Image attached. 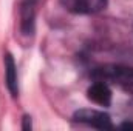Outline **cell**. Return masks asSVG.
Here are the masks:
<instances>
[{"mask_svg":"<svg viewBox=\"0 0 133 131\" xmlns=\"http://www.w3.org/2000/svg\"><path fill=\"white\" fill-rule=\"evenodd\" d=\"M23 130H30L31 128V117L30 116H23V125H22Z\"/></svg>","mask_w":133,"mask_h":131,"instance_id":"cell-7","label":"cell"},{"mask_svg":"<svg viewBox=\"0 0 133 131\" xmlns=\"http://www.w3.org/2000/svg\"><path fill=\"white\" fill-rule=\"evenodd\" d=\"M121 128H125V130H133V122H124V123H121Z\"/></svg>","mask_w":133,"mask_h":131,"instance_id":"cell-8","label":"cell"},{"mask_svg":"<svg viewBox=\"0 0 133 131\" xmlns=\"http://www.w3.org/2000/svg\"><path fill=\"white\" fill-rule=\"evenodd\" d=\"M5 82L8 86V91L12 97L19 96V77H17V66L14 62V57L6 53L5 56Z\"/></svg>","mask_w":133,"mask_h":131,"instance_id":"cell-6","label":"cell"},{"mask_svg":"<svg viewBox=\"0 0 133 131\" xmlns=\"http://www.w3.org/2000/svg\"><path fill=\"white\" fill-rule=\"evenodd\" d=\"M87 96L96 105H101V106L111 105V90H110L108 83H105V82L95 80V83H91L90 88L87 90Z\"/></svg>","mask_w":133,"mask_h":131,"instance_id":"cell-5","label":"cell"},{"mask_svg":"<svg viewBox=\"0 0 133 131\" xmlns=\"http://www.w3.org/2000/svg\"><path fill=\"white\" fill-rule=\"evenodd\" d=\"M95 80L113 83L124 93L133 94V68L124 65H104L91 72Z\"/></svg>","mask_w":133,"mask_h":131,"instance_id":"cell-1","label":"cell"},{"mask_svg":"<svg viewBox=\"0 0 133 131\" xmlns=\"http://www.w3.org/2000/svg\"><path fill=\"white\" fill-rule=\"evenodd\" d=\"M61 3L73 14H98L107 8L108 0H61Z\"/></svg>","mask_w":133,"mask_h":131,"instance_id":"cell-4","label":"cell"},{"mask_svg":"<svg viewBox=\"0 0 133 131\" xmlns=\"http://www.w3.org/2000/svg\"><path fill=\"white\" fill-rule=\"evenodd\" d=\"M39 5H40V0H22L20 3V8H19L20 26L19 28L23 35H33Z\"/></svg>","mask_w":133,"mask_h":131,"instance_id":"cell-3","label":"cell"},{"mask_svg":"<svg viewBox=\"0 0 133 131\" xmlns=\"http://www.w3.org/2000/svg\"><path fill=\"white\" fill-rule=\"evenodd\" d=\"M73 119H74V122L85 123V125H90V127L99 128V130L115 128V125L111 123L110 116L105 114L104 111H98V110H79V111L74 113Z\"/></svg>","mask_w":133,"mask_h":131,"instance_id":"cell-2","label":"cell"}]
</instances>
